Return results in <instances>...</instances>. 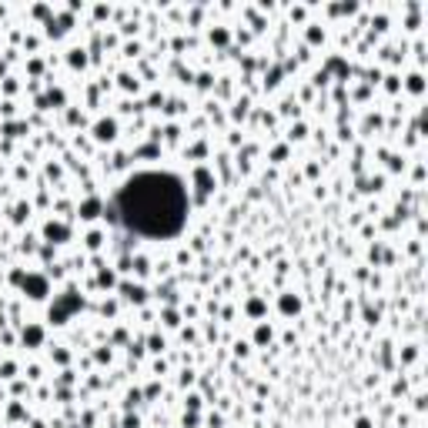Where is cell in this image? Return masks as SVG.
Returning <instances> with one entry per match:
<instances>
[{"label": "cell", "mask_w": 428, "mask_h": 428, "mask_svg": "<svg viewBox=\"0 0 428 428\" xmlns=\"http://www.w3.org/2000/svg\"><path fill=\"white\" fill-rule=\"evenodd\" d=\"M117 211L130 231L144 238H174L187 221L184 184L164 171H144L117 194Z\"/></svg>", "instance_id": "cell-1"}, {"label": "cell", "mask_w": 428, "mask_h": 428, "mask_svg": "<svg viewBox=\"0 0 428 428\" xmlns=\"http://www.w3.org/2000/svg\"><path fill=\"white\" fill-rule=\"evenodd\" d=\"M24 288L30 291V298H44V281H40V278H27Z\"/></svg>", "instance_id": "cell-2"}, {"label": "cell", "mask_w": 428, "mask_h": 428, "mask_svg": "<svg viewBox=\"0 0 428 428\" xmlns=\"http://www.w3.org/2000/svg\"><path fill=\"white\" fill-rule=\"evenodd\" d=\"M24 338H27V341H40V331H37V328H30V331H24Z\"/></svg>", "instance_id": "cell-3"}]
</instances>
